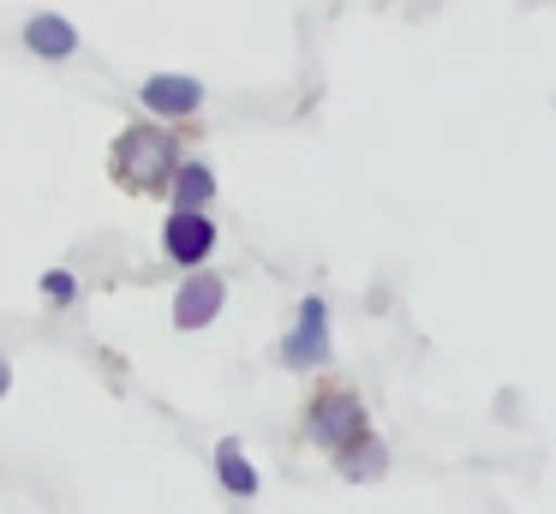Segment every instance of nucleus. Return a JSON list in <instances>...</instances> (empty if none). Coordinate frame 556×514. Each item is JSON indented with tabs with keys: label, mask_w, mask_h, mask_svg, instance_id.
Wrapping results in <instances>:
<instances>
[{
	"label": "nucleus",
	"mask_w": 556,
	"mask_h": 514,
	"mask_svg": "<svg viewBox=\"0 0 556 514\" xmlns=\"http://www.w3.org/2000/svg\"><path fill=\"white\" fill-rule=\"evenodd\" d=\"M336 466H341L348 478H377V473H383V442H377L371 430H365L359 442H348V449L336 454Z\"/></svg>",
	"instance_id": "10"
},
{
	"label": "nucleus",
	"mask_w": 556,
	"mask_h": 514,
	"mask_svg": "<svg viewBox=\"0 0 556 514\" xmlns=\"http://www.w3.org/2000/svg\"><path fill=\"white\" fill-rule=\"evenodd\" d=\"M174 167H180V150L162 126H132L114 143V179L126 191H162L174 179Z\"/></svg>",
	"instance_id": "1"
},
{
	"label": "nucleus",
	"mask_w": 556,
	"mask_h": 514,
	"mask_svg": "<svg viewBox=\"0 0 556 514\" xmlns=\"http://www.w3.org/2000/svg\"><path fill=\"white\" fill-rule=\"evenodd\" d=\"M324 353H329V311H324V299H305L300 329L281 341V359H288L293 371H312V365H324Z\"/></svg>",
	"instance_id": "4"
},
{
	"label": "nucleus",
	"mask_w": 556,
	"mask_h": 514,
	"mask_svg": "<svg viewBox=\"0 0 556 514\" xmlns=\"http://www.w3.org/2000/svg\"><path fill=\"white\" fill-rule=\"evenodd\" d=\"M210 246H216V222H210L204 210H174L168 215V227H162V251H168L174 263H204L210 258Z\"/></svg>",
	"instance_id": "3"
},
{
	"label": "nucleus",
	"mask_w": 556,
	"mask_h": 514,
	"mask_svg": "<svg viewBox=\"0 0 556 514\" xmlns=\"http://www.w3.org/2000/svg\"><path fill=\"white\" fill-rule=\"evenodd\" d=\"M198 102H204V84H198V78H174V72L144 78V108H150V114H162V120H186Z\"/></svg>",
	"instance_id": "6"
},
{
	"label": "nucleus",
	"mask_w": 556,
	"mask_h": 514,
	"mask_svg": "<svg viewBox=\"0 0 556 514\" xmlns=\"http://www.w3.org/2000/svg\"><path fill=\"white\" fill-rule=\"evenodd\" d=\"M305 430H312L317 449L341 454L348 442H359L371 430V418H365V401L353 389H317L312 406H305Z\"/></svg>",
	"instance_id": "2"
},
{
	"label": "nucleus",
	"mask_w": 556,
	"mask_h": 514,
	"mask_svg": "<svg viewBox=\"0 0 556 514\" xmlns=\"http://www.w3.org/2000/svg\"><path fill=\"white\" fill-rule=\"evenodd\" d=\"M13 389V365H7V359H0V394Z\"/></svg>",
	"instance_id": "12"
},
{
	"label": "nucleus",
	"mask_w": 556,
	"mask_h": 514,
	"mask_svg": "<svg viewBox=\"0 0 556 514\" xmlns=\"http://www.w3.org/2000/svg\"><path fill=\"white\" fill-rule=\"evenodd\" d=\"M222 299H228L222 275H192V281L174 293V323H180V329H204V323H216Z\"/></svg>",
	"instance_id": "5"
},
{
	"label": "nucleus",
	"mask_w": 556,
	"mask_h": 514,
	"mask_svg": "<svg viewBox=\"0 0 556 514\" xmlns=\"http://www.w3.org/2000/svg\"><path fill=\"white\" fill-rule=\"evenodd\" d=\"M25 42H30V54H49V60L78 54V30L61 18V12H37V18L25 24Z\"/></svg>",
	"instance_id": "7"
},
{
	"label": "nucleus",
	"mask_w": 556,
	"mask_h": 514,
	"mask_svg": "<svg viewBox=\"0 0 556 514\" xmlns=\"http://www.w3.org/2000/svg\"><path fill=\"white\" fill-rule=\"evenodd\" d=\"M168 186H174V210H204V203L216 198V174H210L204 162H180Z\"/></svg>",
	"instance_id": "8"
},
{
	"label": "nucleus",
	"mask_w": 556,
	"mask_h": 514,
	"mask_svg": "<svg viewBox=\"0 0 556 514\" xmlns=\"http://www.w3.org/2000/svg\"><path fill=\"white\" fill-rule=\"evenodd\" d=\"M216 473H222V485H228L233 497H257V473L240 454V442H216Z\"/></svg>",
	"instance_id": "9"
},
{
	"label": "nucleus",
	"mask_w": 556,
	"mask_h": 514,
	"mask_svg": "<svg viewBox=\"0 0 556 514\" xmlns=\"http://www.w3.org/2000/svg\"><path fill=\"white\" fill-rule=\"evenodd\" d=\"M42 293L54 299V305H73V293H78V281L66 269H54V275H42Z\"/></svg>",
	"instance_id": "11"
}]
</instances>
